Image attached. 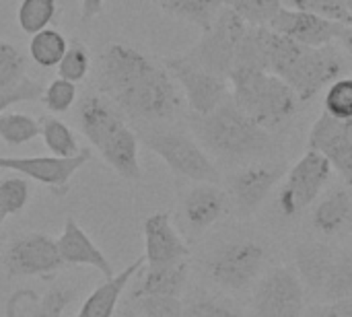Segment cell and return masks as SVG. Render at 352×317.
<instances>
[{
  "instance_id": "obj_29",
  "label": "cell",
  "mask_w": 352,
  "mask_h": 317,
  "mask_svg": "<svg viewBox=\"0 0 352 317\" xmlns=\"http://www.w3.org/2000/svg\"><path fill=\"white\" fill-rule=\"evenodd\" d=\"M39 136V120L21 111H4L0 116V140L6 146H21Z\"/></svg>"
},
{
  "instance_id": "obj_25",
  "label": "cell",
  "mask_w": 352,
  "mask_h": 317,
  "mask_svg": "<svg viewBox=\"0 0 352 317\" xmlns=\"http://www.w3.org/2000/svg\"><path fill=\"white\" fill-rule=\"evenodd\" d=\"M188 260L169 264V266H142L138 270V285L130 299L144 297V295H167V297H182L186 283H188Z\"/></svg>"
},
{
  "instance_id": "obj_37",
  "label": "cell",
  "mask_w": 352,
  "mask_h": 317,
  "mask_svg": "<svg viewBox=\"0 0 352 317\" xmlns=\"http://www.w3.org/2000/svg\"><path fill=\"white\" fill-rule=\"evenodd\" d=\"M136 314L140 317H182L184 303L182 297H167V295H144L130 299Z\"/></svg>"
},
{
  "instance_id": "obj_48",
  "label": "cell",
  "mask_w": 352,
  "mask_h": 317,
  "mask_svg": "<svg viewBox=\"0 0 352 317\" xmlns=\"http://www.w3.org/2000/svg\"><path fill=\"white\" fill-rule=\"evenodd\" d=\"M138 317H140V316H138Z\"/></svg>"
},
{
  "instance_id": "obj_39",
  "label": "cell",
  "mask_w": 352,
  "mask_h": 317,
  "mask_svg": "<svg viewBox=\"0 0 352 317\" xmlns=\"http://www.w3.org/2000/svg\"><path fill=\"white\" fill-rule=\"evenodd\" d=\"M283 6L293 8V10L314 12V14H320L324 19L336 21L342 25L352 23V14L340 4V0H283Z\"/></svg>"
},
{
  "instance_id": "obj_45",
  "label": "cell",
  "mask_w": 352,
  "mask_h": 317,
  "mask_svg": "<svg viewBox=\"0 0 352 317\" xmlns=\"http://www.w3.org/2000/svg\"><path fill=\"white\" fill-rule=\"evenodd\" d=\"M116 317H138V314H136L134 305H132V303H128L126 307H122V309L116 314Z\"/></svg>"
},
{
  "instance_id": "obj_38",
  "label": "cell",
  "mask_w": 352,
  "mask_h": 317,
  "mask_svg": "<svg viewBox=\"0 0 352 317\" xmlns=\"http://www.w3.org/2000/svg\"><path fill=\"white\" fill-rule=\"evenodd\" d=\"M39 99L50 113H66L76 101V83L58 76L47 87H43Z\"/></svg>"
},
{
  "instance_id": "obj_10",
  "label": "cell",
  "mask_w": 352,
  "mask_h": 317,
  "mask_svg": "<svg viewBox=\"0 0 352 317\" xmlns=\"http://www.w3.org/2000/svg\"><path fill=\"white\" fill-rule=\"evenodd\" d=\"M305 287L289 266L270 270L254 289L252 317H303Z\"/></svg>"
},
{
  "instance_id": "obj_44",
  "label": "cell",
  "mask_w": 352,
  "mask_h": 317,
  "mask_svg": "<svg viewBox=\"0 0 352 317\" xmlns=\"http://www.w3.org/2000/svg\"><path fill=\"white\" fill-rule=\"evenodd\" d=\"M338 41L344 45V50L349 52V56L352 58V23L344 27V31H342V35H340V39H338Z\"/></svg>"
},
{
  "instance_id": "obj_17",
  "label": "cell",
  "mask_w": 352,
  "mask_h": 317,
  "mask_svg": "<svg viewBox=\"0 0 352 317\" xmlns=\"http://www.w3.org/2000/svg\"><path fill=\"white\" fill-rule=\"evenodd\" d=\"M229 204V194L219 184L200 182L186 192L179 206V215L186 229L192 235H200L227 215Z\"/></svg>"
},
{
  "instance_id": "obj_18",
  "label": "cell",
  "mask_w": 352,
  "mask_h": 317,
  "mask_svg": "<svg viewBox=\"0 0 352 317\" xmlns=\"http://www.w3.org/2000/svg\"><path fill=\"white\" fill-rule=\"evenodd\" d=\"M78 128L97 151L128 124L126 116L101 93H89L78 103Z\"/></svg>"
},
{
  "instance_id": "obj_19",
  "label": "cell",
  "mask_w": 352,
  "mask_h": 317,
  "mask_svg": "<svg viewBox=\"0 0 352 317\" xmlns=\"http://www.w3.org/2000/svg\"><path fill=\"white\" fill-rule=\"evenodd\" d=\"M60 258L64 264L70 266H91L95 270H99V274H103V278H111L116 274L111 262L105 258V254L95 245V241L85 233V229L72 219L68 217L64 221V229L60 233V237L56 239Z\"/></svg>"
},
{
  "instance_id": "obj_46",
  "label": "cell",
  "mask_w": 352,
  "mask_h": 317,
  "mask_svg": "<svg viewBox=\"0 0 352 317\" xmlns=\"http://www.w3.org/2000/svg\"><path fill=\"white\" fill-rule=\"evenodd\" d=\"M340 4H342V6H344V8H346V10L352 14V0H340Z\"/></svg>"
},
{
  "instance_id": "obj_11",
  "label": "cell",
  "mask_w": 352,
  "mask_h": 317,
  "mask_svg": "<svg viewBox=\"0 0 352 317\" xmlns=\"http://www.w3.org/2000/svg\"><path fill=\"white\" fill-rule=\"evenodd\" d=\"M2 264L8 278L50 276L66 266L60 258L56 239L45 233H23L10 239Z\"/></svg>"
},
{
  "instance_id": "obj_7",
  "label": "cell",
  "mask_w": 352,
  "mask_h": 317,
  "mask_svg": "<svg viewBox=\"0 0 352 317\" xmlns=\"http://www.w3.org/2000/svg\"><path fill=\"white\" fill-rule=\"evenodd\" d=\"M266 252L258 241L241 239L219 245L206 260L212 283L225 291L239 293L250 289L262 274Z\"/></svg>"
},
{
  "instance_id": "obj_27",
  "label": "cell",
  "mask_w": 352,
  "mask_h": 317,
  "mask_svg": "<svg viewBox=\"0 0 352 317\" xmlns=\"http://www.w3.org/2000/svg\"><path fill=\"white\" fill-rule=\"evenodd\" d=\"M39 136L43 138V144H45V149L50 151L52 157L70 159V157H76L82 151L80 144H78L76 134L72 132V128L66 126L54 113H45V116L39 118Z\"/></svg>"
},
{
  "instance_id": "obj_13",
  "label": "cell",
  "mask_w": 352,
  "mask_h": 317,
  "mask_svg": "<svg viewBox=\"0 0 352 317\" xmlns=\"http://www.w3.org/2000/svg\"><path fill=\"white\" fill-rule=\"evenodd\" d=\"M287 167L283 163L272 161H258L243 165L239 171H235L229 177V200L237 208L241 217L254 215L264 200L270 196V192L276 188V184L285 177Z\"/></svg>"
},
{
  "instance_id": "obj_14",
  "label": "cell",
  "mask_w": 352,
  "mask_h": 317,
  "mask_svg": "<svg viewBox=\"0 0 352 317\" xmlns=\"http://www.w3.org/2000/svg\"><path fill=\"white\" fill-rule=\"evenodd\" d=\"M307 151L322 153L342 182L352 188V120H336L322 111L311 126Z\"/></svg>"
},
{
  "instance_id": "obj_16",
  "label": "cell",
  "mask_w": 352,
  "mask_h": 317,
  "mask_svg": "<svg viewBox=\"0 0 352 317\" xmlns=\"http://www.w3.org/2000/svg\"><path fill=\"white\" fill-rule=\"evenodd\" d=\"M144 264L169 266L190 258V245L171 223V212H155L144 225Z\"/></svg>"
},
{
  "instance_id": "obj_6",
  "label": "cell",
  "mask_w": 352,
  "mask_h": 317,
  "mask_svg": "<svg viewBox=\"0 0 352 317\" xmlns=\"http://www.w3.org/2000/svg\"><path fill=\"white\" fill-rule=\"evenodd\" d=\"M248 25L227 6H223L212 21V25L202 31V37L182 56L192 64L229 78L231 70L235 68V58L239 43L245 35Z\"/></svg>"
},
{
  "instance_id": "obj_8",
  "label": "cell",
  "mask_w": 352,
  "mask_h": 317,
  "mask_svg": "<svg viewBox=\"0 0 352 317\" xmlns=\"http://www.w3.org/2000/svg\"><path fill=\"white\" fill-rule=\"evenodd\" d=\"M332 177L330 161L316 151H307L289 171L285 186L278 192V208L285 219L299 217L324 192Z\"/></svg>"
},
{
  "instance_id": "obj_1",
  "label": "cell",
  "mask_w": 352,
  "mask_h": 317,
  "mask_svg": "<svg viewBox=\"0 0 352 317\" xmlns=\"http://www.w3.org/2000/svg\"><path fill=\"white\" fill-rule=\"evenodd\" d=\"M97 89L128 122L140 126H161L179 116L184 95L163 60H155L142 50L111 41L105 45L97 66Z\"/></svg>"
},
{
  "instance_id": "obj_47",
  "label": "cell",
  "mask_w": 352,
  "mask_h": 317,
  "mask_svg": "<svg viewBox=\"0 0 352 317\" xmlns=\"http://www.w3.org/2000/svg\"><path fill=\"white\" fill-rule=\"evenodd\" d=\"M4 221H6V212H4V208L0 206V227L4 225Z\"/></svg>"
},
{
  "instance_id": "obj_20",
  "label": "cell",
  "mask_w": 352,
  "mask_h": 317,
  "mask_svg": "<svg viewBox=\"0 0 352 317\" xmlns=\"http://www.w3.org/2000/svg\"><path fill=\"white\" fill-rule=\"evenodd\" d=\"M74 299L76 289L68 285H56L43 295L23 289L6 301V317H62Z\"/></svg>"
},
{
  "instance_id": "obj_2",
  "label": "cell",
  "mask_w": 352,
  "mask_h": 317,
  "mask_svg": "<svg viewBox=\"0 0 352 317\" xmlns=\"http://www.w3.org/2000/svg\"><path fill=\"white\" fill-rule=\"evenodd\" d=\"M235 66L260 68L283 78L301 103L311 101L346 70L334 43L311 47L278 35L270 27H250L239 43Z\"/></svg>"
},
{
  "instance_id": "obj_5",
  "label": "cell",
  "mask_w": 352,
  "mask_h": 317,
  "mask_svg": "<svg viewBox=\"0 0 352 317\" xmlns=\"http://www.w3.org/2000/svg\"><path fill=\"white\" fill-rule=\"evenodd\" d=\"M140 138L144 146L155 153L175 177H184L196 184H219L221 173L212 157L192 134L177 128L151 126L148 130L140 132Z\"/></svg>"
},
{
  "instance_id": "obj_28",
  "label": "cell",
  "mask_w": 352,
  "mask_h": 317,
  "mask_svg": "<svg viewBox=\"0 0 352 317\" xmlns=\"http://www.w3.org/2000/svg\"><path fill=\"white\" fill-rule=\"evenodd\" d=\"M68 47V39L58 29H43L31 35L29 41V58L41 68H56L64 58Z\"/></svg>"
},
{
  "instance_id": "obj_41",
  "label": "cell",
  "mask_w": 352,
  "mask_h": 317,
  "mask_svg": "<svg viewBox=\"0 0 352 317\" xmlns=\"http://www.w3.org/2000/svg\"><path fill=\"white\" fill-rule=\"evenodd\" d=\"M182 317H241V314L219 299L202 297L192 301L188 307H184Z\"/></svg>"
},
{
  "instance_id": "obj_36",
  "label": "cell",
  "mask_w": 352,
  "mask_h": 317,
  "mask_svg": "<svg viewBox=\"0 0 352 317\" xmlns=\"http://www.w3.org/2000/svg\"><path fill=\"white\" fill-rule=\"evenodd\" d=\"M324 111L336 120H352V76H340L326 89Z\"/></svg>"
},
{
  "instance_id": "obj_30",
  "label": "cell",
  "mask_w": 352,
  "mask_h": 317,
  "mask_svg": "<svg viewBox=\"0 0 352 317\" xmlns=\"http://www.w3.org/2000/svg\"><path fill=\"white\" fill-rule=\"evenodd\" d=\"M58 12L56 0H21L16 10V21L23 33L35 35L52 25Z\"/></svg>"
},
{
  "instance_id": "obj_26",
  "label": "cell",
  "mask_w": 352,
  "mask_h": 317,
  "mask_svg": "<svg viewBox=\"0 0 352 317\" xmlns=\"http://www.w3.org/2000/svg\"><path fill=\"white\" fill-rule=\"evenodd\" d=\"M163 12L184 19L196 25L200 31H206L217 19L219 10L225 6L223 0H151Z\"/></svg>"
},
{
  "instance_id": "obj_23",
  "label": "cell",
  "mask_w": 352,
  "mask_h": 317,
  "mask_svg": "<svg viewBox=\"0 0 352 317\" xmlns=\"http://www.w3.org/2000/svg\"><path fill=\"white\" fill-rule=\"evenodd\" d=\"M314 229L326 237H336L352 231V196L344 188L330 190L314 208Z\"/></svg>"
},
{
  "instance_id": "obj_24",
  "label": "cell",
  "mask_w": 352,
  "mask_h": 317,
  "mask_svg": "<svg viewBox=\"0 0 352 317\" xmlns=\"http://www.w3.org/2000/svg\"><path fill=\"white\" fill-rule=\"evenodd\" d=\"M101 159L124 179L138 182L142 177V167L138 161V134L126 124L120 128L101 149Z\"/></svg>"
},
{
  "instance_id": "obj_15",
  "label": "cell",
  "mask_w": 352,
  "mask_h": 317,
  "mask_svg": "<svg viewBox=\"0 0 352 317\" xmlns=\"http://www.w3.org/2000/svg\"><path fill=\"white\" fill-rule=\"evenodd\" d=\"M272 31H276L283 37H289L301 45H311V47H322L330 45L340 39L342 31L346 25L324 19L314 12L305 10H293L283 6L276 17L268 25Z\"/></svg>"
},
{
  "instance_id": "obj_12",
  "label": "cell",
  "mask_w": 352,
  "mask_h": 317,
  "mask_svg": "<svg viewBox=\"0 0 352 317\" xmlns=\"http://www.w3.org/2000/svg\"><path fill=\"white\" fill-rule=\"evenodd\" d=\"M93 159V151L85 146L76 157H0V169L12 171L29 182L45 186L54 196H66L70 192L72 175Z\"/></svg>"
},
{
  "instance_id": "obj_32",
  "label": "cell",
  "mask_w": 352,
  "mask_h": 317,
  "mask_svg": "<svg viewBox=\"0 0 352 317\" xmlns=\"http://www.w3.org/2000/svg\"><path fill=\"white\" fill-rule=\"evenodd\" d=\"M223 4L250 27H268L283 8V0H223Z\"/></svg>"
},
{
  "instance_id": "obj_33",
  "label": "cell",
  "mask_w": 352,
  "mask_h": 317,
  "mask_svg": "<svg viewBox=\"0 0 352 317\" xmlns=\"http://www.w3.org/2000/svg\"><path fill=\"white\" fill-rule=\"evenodd\" d=\"M58 68V76L66 78L70 83H80L87 78L89 70H91V54L89 47L80 41V39H70L64 58L60 60Z\"/></svg>"
},
{
  "instance_id": "obj_4",
  "label": "cell",
  "mask_w": 352,
  "mask_h": 317,
  "mask_svg": "<svg viewBox=\"0 0 352 317\" xmlns=\"http://www.w3.org/2000/svg\"><path fill=\"white\" fill-rule=\"evenodd\" d=\"M233 103L266 132L285 128L299 111L295 91L276 74L260 68L235 66L229 74Z\"/></svg>"
},
{
  "instance_id": "obj_9",
  "label": "cell",
  "mask_w": 352,
  "mask_h": 317,
  "mask_svg": "<svg viewBox=\"0 0 352 317\" xmlns=\"http://www.w3.org/2000/svg\"><path fill=\"white\" fill-rule=\"evenodd\" d=\"M163 64L175 78L177 87L182 89V95L190 107V113L194 116H206L214 111L225 99L231 97L229 78L212 74L192 64L182 54L163 58Z\"/></svg>"
},
{
  "instance_id": "obj_21",
  "label": "cell",
  "mask_w": 352,
  "mask_h": 317,
  "mask_svg": "<svg viewBox=\"0 0 352 317\" xmlns=\"http://www.w3.org/2000/svg\"><path fill=\"white\" fill-rule=\"evenodd\" d=\"M144 266V256L128 264L122 272H116L111 278H105L103 285H99L80 305L74 317H116L120 299L124 291L128 289L130 281L136 278L138 270Z\"/></svg>"
},
{
  "instance_id": "obj_42",
  "label": "cell",
  "mask_w": 352,
  "mask_h": 317,
  "mask_svg": "<svg viewBox=\"0 0 352 317\" xmlns=\"http://www.w3.org/2000/svg\"><path fill=\"white\" fill-rule=\"evenodd\" d=\"M318 317H352V295L346 299H340V301L326 303L320 309Z\"/></svg>"
},
{
  "instance_id": "obj_3",
  "label": "cell",
  "mask_w": 352,
  "mask_h": 317,
  "mask_svg": "<svg viewBox=\"0 0 352 317\" xmlns=\"http://www.w3.org/2000/svg\"><path fill=\"white\" fill-rule=\"evenodd\" d=\"M190 126L200 146L227 165L266 161L274 153L272 134L245 116L231 97L206 116L190 113Z\"/></svg>"
},
{
  "instance_id": "obj_31",
  "label": "cell",
  "mask_w": 352,
  "mask_h": 317,
  "mask_svg": "<svg viewBox=\"0 0 352 317\" xmlns=\"http://www.w3.org/2000/svg\"><path fill=\"white\" fill-rule=\"evenodd\" d=\"M352 295V254L351 252H338L334 266L326 278V285L320 293V297L326 303L340 301Z\"/></svg>"
},
{
  "instance_id": "obj_34",
  "label": "cell",
  "mask_w": 352,
  "mask_h": 317,
  "mask_svg": "<svg viewBox=\"0 0 352 317\" xmlns=\"http://www.w3.org/2000/svg\"><path fill=\"white\" fill-rule=\"evenodd\" d=\"M31 182L21 175H6L0 179V206L6 217L21 215L31 200Z\"/></svg>"
},
{
  "instance_id": "obj_43",
  "label": "cell",
  "mask_w": 352,
  "mask_h": 317,
  "mask_svg": "<svg viewBox=\"0 0 352 317\" xmlns=\"http://www.w3.org/2000/svg\"><path fill=\"white\" fill-rule=\"evenodd\" d=\"M103 10V0H80V21L89 23Z\"/></svg>"
},
{
  "instance_id": "obj_22",
  "label": "cell",
  "mask_w": 352,
  "mask_h": 317,
  "mask_svg": "<svg viewBox=\"0 0 352 317\" xmlns=\"http://www.w3.org/2000/svg\"><path fill=\"white\" fill-rule=\"evenodd\" d=\"M338 252L324 243V241H307L301 243L295 250V266H297V274L303 283V287H307L311 293L320 295L326 278L334 266Z\"/></svg>"
},
{
  "instance_id": "obj_40",
  "label": "cell",
  "mask_w": 352,
  "mask_h": 317,
  "mask_svg": "<svg viewBox=\"0 0 352 317\" xmlns=\"http://www.w3.org/2000/svg\"><path fill=\"white\" fill-rule=\"evenodd\" d=\"M41 93H43V87H41L37 80H31V78L21 80V83H19L16 87H12V89L0 91V116H2L4 111H8V107H12V105H16V103L39 99Z\"/></svg>"
},
{
  "instance_id": "obj_35",
  "label": "cell",
  "mask_w": 352,
  "mask_h": 317,
  "mask_svg": "<svg viewBox=\"0 0 352 317\" xmlns=\"http://www.w3.org/2000/svg\"><path fill=\"white\" fill-rule=\"evenodd\" d=\"M27 56L12 43L0 39V91L16 87L27 76Z\"/></svg>"
}]
</instances>
